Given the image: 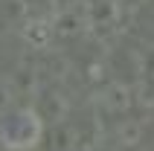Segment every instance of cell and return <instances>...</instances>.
I'll use <instances>...</instances> for the list:
<instances>
[{
	"label": "cell",
	"mask_w": 154,
	"mask_h": 151,
	"mask_svg": "<svg viewBox=\"0 0 154 151\" xmlns=\"http://www.w3.org/2000/svg\"><path fill=\"white\" fill-rule=\"evenodd\" d=\"M41 119L29 108H3L0 110V145L9 151H29L41 140Z\"/></svg>",
	"instance_id": "obj_1"
}]
</instances>
